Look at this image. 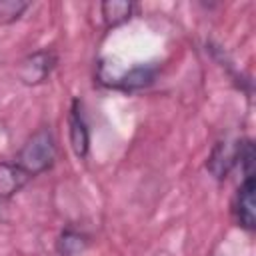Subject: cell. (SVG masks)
I'll return each instance as SVG.
<instances>
[{"instance_id": "cell-1", "label": "cell", "mask_w": 256, "mask_h": 256, "mask_svg": "<svg viewBox=\"0 0 256 256\" xmlns=\"http://www.w3.org/2000/svg\"><path fill=\"white\" fill-rule=\"evenodd\" d=\"M56 160V140L48 126L38 128L18 150L14 162L30 176H38L46 172Z\"/></svg>"}, {"instance_id": "cell-2", "label": "cell", "mask_w": 256, "mask_h": 256, "mask_svg": "<svg viewBox=\"0 0 256 256\" xmlns=\"http://www.w3.org/2000/svg\"><path fill=\"white\" fill-rule=\"evenodd\" d=\"M56 62L58 58L52 50H36L20 60L16 74L22 84L36 86V84H42L52 74V70L56 68Z\"/></svg>"}, {"instance_id": "cell-3", "label": "cell", "mask_w": 256, "mask_h": 256, "mask_svg": "<svg viewBox=\"0 0 256 256\" xmlns=\"http://www.w3.org/2000/svg\"><path fill=\"white\" fill-rule=\"evenodd\" d=\"M240 148H242V140H230V138H224L220 142L214 144L210 156H208V162H206V168L208 172L216 178V180H224L230 170L238 164L240 160Z\"/></svg>"}, {"instance_id": "cell-4", "label": "cell", "mask_w": 256, "mask_h": 256, "mask_svg": "<svg viewBox=\"0 0 256 256\" xmlns=\"http://www.w3.org/2000/svg\"><path fill=\"white\" fill-rule=\"evenodd\" d=\"M254 190L256 180L254 174H246L234 198V218L240 228L252 232L256 228V212H254Z\"/></svg>"}, {"instance_id": "cell-5", "label": "cell", "mask_w": 256, "mask_h": 256, "mask_svg": "<svg viewBox=\"0 0 256 256\" xmlns=\"http://www.w3.org/2000/svg\"><path fill=\"white\" fill-rule=\"evenodd\" d=\"M68 126H70V146L72 152L84 160L88 156V148H90V130H88V122L84 116V106L82 102L76 98L72 100V108H70V116H68Z\"/></svg>"}, {"instance_id": "cell-6", "label": "cell", "mask_w": 256, "mask_h": 256, "mask_svg": "<svg viewBox=\"0 0 256 256\" xmlns=\"http://www.w3.org/2000/svg\"><path fill=\"white\" fill-rule=\"evenodd\" d=\"M30 176L16 162H0V198L10 200L28 184Z\"/></svg>"}, {"instance_id": "cell-7", "label": "cell", "mask_w": 256, "mask_h": 256, "mask_svg": "<svg viewBox=\"0 0 256 256\" xmlns=\"http://www.w3.org/2000/svg\"><path fill=\"white\" fill-rule=\"evenodd\" d=\"M154 76H156V66L142 64V66L130 68L126 74H122L120 78H116L110 86H114L118 90H124V92H134V90H140V88L150 86L154 82Z\"/></svg>"}, {"instance_id": "cell-8", "label": "cell", "mask_w": 256, "mask_h": 256, "mask_svg": "<svg viewBox=\"0 0 256 256\" xmlns=\"http://www.w3.org/2000/svg\"><path fill=\"white\" fill-rule=\"evenodd\" d=\"M134 2L128 0H106L100 4V12H102V20L106 28H116L124 22H128L134 14Z\"/></svg>"}, {"instance_id": "cell-9", "label": "cell", "mask_w": 256, "mask_h": 256, "mask_svg": "<svg viewBox=\"0 0 256 256\" xmlns=\"http://www.w3.org/2000/svg\"><path fill=\"white\" fill-rule=\"evenodd\" d=\"M88 248V236L80 230L66 228L56 240V252L60 256H78Z\"/></svg>"}, {"instance_id": "cell-10", "label": "cell", "mask_w": 256, "mask_h": 256, "mask_svg": "<svg viewBox=\"0 0 256 256\" xmlns=\"http://www.w3.org/2000/svg\"><path fill=\"white\" fill-rule=\"evenodd\" d=\"M28 2L20 0H0V24H12L16 22L24 10H28Z\"/></svg>"}, {"instance_id": "cell-11", "label": "cell", "mask_w": 256, "mask_h": 256, "mask_svg": "<svg viewBox=\"0 0 256 256\" xmlns=\"http://www.w3.org/2000/svg\"><path fill=\"white\" fill-rule=\"evenodd\" d=\"M6 202H8V200H2V198H0V220L6 218V210H8V208H6Z\"/></svg>"}]
</instances>
